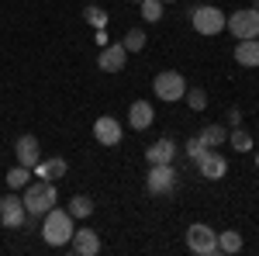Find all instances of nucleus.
Listing matches in <instances>:
<instances>
[{"label": "nucleus", "mask_w": 259, "mask_h": 256, "mask_svg": "<svg viewBox=\"0 0 259 256\" xmlns=\"http://www.w3.org/2000/svg\"><path fill=\"white\" fill-rule=\"evenodd\" d=\"M183 100L190 104V111H204V107H207V94H204L200 87H194V90H187V94H183Z\"/></svg>", "instance_id": "obj_25"}, {"label": "nucleus", "mask_w": 259, "mask_h": 256, "mask_svg": "<svg viewBox=\"0 0 259 256\" xmlns=\"http://www.w3.org/2000/svg\"><path fill=\"white\" fill-rule=\"evenodd\" d=\"M152 94L159 100H166V104H173V100H180L187 94V80L180 77L177 69H162V73H156V80H152Z\"/></svg>", "instance_id": "obj_5"}, {"label": "nucleus", "mask_w": 259, "mask_h": 256, "mask_svg": "<svg viewBox=\"0 0 259 256\" xmlns=\"http://www.w3.org/2000/svg\"><path fill=\"white\" fill-rule=\"evenodd\" d=\"M28 222V211H24V201L18 194L0 197V225L4 229H21Z\"/></svg>", "instance_id": "obj_8"}, {"label": "nucleus", "mask_w": 259, "mask_h": 256, "mask_svg": "<svg viewBox=\"0 0 259 256\" xmlns=\"http://www.w3.org/2000/svg\"><path fill=\"white\" fill-rule=\"evenodd\" d=\"M121 135H124V132H121V121L114 118V115H100V118L94 121V138H97L100 145L114 149L121 142Z\"/></svg>", "instance_id": "obj_10"}, {"label": "nucleus", "mask_w": 259, "mask_h": 256, "mask_svg": "<svg viewBox=\"0 0 259 256\" xmlns=\"http://www.w3.org/2000/svg\"><path fill=\"white\" fill-rule=\"evenodd\" d=\"M194 163H197V170H200V177H204V180H221L225 173H228V159L221 156L218 149H204Z\"/></svg>", "instance_id": "obj_9"}, {"label": "nucleus", "mask_w": 259, "mask_h": 256, "mask_svg": "<svg viewBox=\"0 0 259 256\" xmlns=\"http://www.w3.org/2000/svg\"><path fill=\"white\" fill-rule=\"evenodd\" d=\"M66 170H69V163L62 156H52V159H38V166L31 170L38 180H52V184H59L62 177H66Z\"/></svg>", "instance_id": "obj_14"}, {"label": "nucleus", "mask_w": 259, "mask_h": 256, "mask_svg": "<svg viewBox=\"0 0 259 256\" xmlns=\"http://www.w3.org/2000/svg\"><path fill=\"white\" fill-rule=\"evenodd\" d=\"M87 18H90V24H97V28L104 24V21H107V18H104V11H100V7H94V11H90Z\"/></svg>", "instance_id": "obj_27"}, {"label": "nucleus", "mask_w": 259, "mask_h": 256, "mask_svg": "<svg viewBox=\"0 0 259 256\" xmlns=\"http://www.w3.org/2000/svg\"><path fill=\"white\" fill-rule=\"evenodd\" d=\"M14 156H18L21 166L35 170V166H38V159H41V145H38V138H35V135H21L18 142H14Z\"/></svg>", "instance_id": "obj_11"}, {"label": "nucleus", "mask_w": 259, "mask_h": 256, "mask_svg": "<svg viewBox=\"0 0 259 256\" xmlns=\"http://www.w3.org/2000/svg\"><path fill=\"white\" fill-rule=\"evenodd\" d=\"M190 24H194V31H197V35L211 39V35H221V28H225V14H221V7L200 4V7L190 11Z\"/></svg>", "instance_id": "obj_3"}, {"label": "nucleus", "mask_w": 259, "mask_h": 256, "mask_svg": "<svg viewBox=\"0 0 259 256\" xmlns=\"http://www.w3.org/2000/svg\"><path fill=\"white\" fill-rule=\"evenodd\" d=\"M28 177H31V170H28V166H14V170H11V173H7V187H11V191H24V187H28Z\"/></svg>", "instance_id": "obj_20"}, {"label": "nucleus", "mask_w": 259, "mask_h": 256, "mask_svg": "<svg viewBox=\"0 0 259 256\" xmlns=\"http://www.w3.org/2000/svg\"><path fill=\"white\" fill-rule=\"evenodd\" d=\"M239 249H242V236L235 229H228V232L218 236V253H239Z\"/></svg>", "instance_id": "obj_21"}, {"label": "nucleus", "mask_w": 259, "mask_h": 256, "mask_svg": "<svg viewBox=\"0 0 259 256\" xmlns=\"http://www.w3.org/2000/svg\"><path fill=\"white\" fill-rule=\"evenodd\" d=\"M69 249L80 253V256H97L100 253V236L94 229H76L73 239H69Z\"/></svg>", "instance_id": "obj_13"}, {"label": "nucleus", "mask_w": 259, "mask_h": 256, "mask_svg": "<svg viewBox=\"0 0 259 256\" xmlns=\"http://www.w3.org/2000/svg\"><path fill=\"white\" fill-rule=\"evenodd\" d=\"M24 211L28 218H41L45 211H52L56 204H59V187L52 184V180H31L28 187H24Z\"/></svg>", "instance_id": "obj_1"}, {"label": "nucleus", "mask_w": 259, "mask_h": 256, "mask_svg": "<svg viewBox=\"0 0 259 256\" xmlns=\"http://www.w3.org/2000/svg\"><path fill=\"white\" fill-rule=\"evenodd\" d=\"M200 153H204V145H200V138L194 135V138H190V142H187V156H190V159H197Z\"/></svg>", "instance_id": "obj_26"}, {"label": "nucleus", "mask_w": 259, "mask_h": 256, "mask_svg": "<svg viewBox=\"0 0 259 256\" xmlns=\"http://www.w3.org/2000/svg\"><path fill=\"white\" fill-rule=\"evenodd\" d=\"M225 28L235 35V39H259V11L245 7V11H235L225 18Z\"/></svg>", "instance_id": "obj_6"}, {"label": "nucleus", "mask_w": 259, "mask_h": 256, "mask_svg": "<svg viewBox=\"0 0 259 256\" xmlns=\"http://www.w3.org/2000/svg\"><path fill=\"white\" fill-rule=\"evenodd\" d=\"M145 159H149V166H156V163H173L177 159V142L173 138H156L149 149H145Z\"/></svg>", "instance_id": "obj_16"}, {"label": "nucleus", "mask_w": 259, "mask_h": 256, "mask_svg": "<svg viewBox=\"0 0 259 256\" xmlns=\"http://www.w3.org/2000/svg\"><path fill=\"white\" fill-rule=\"evenodd\" d=\"M145 39H149L145 31H139V28H132V31L124 35V42H121V45H124L128 52H142V49H145Z\"/></svg>", "instance_id": "obj_24"}, {"label": "nucleus", "mask_w": 259, "mask_h": 256, "mask_svg": "<svg viewBox=\"0 0 259 256\" xmlns=\"http://www.w3.org/2000/svg\"><path fill=\"white\" fill-rule=\"evenodd\" d=\"M162 4H173V0H162Z\"/></svg>", "instance_id": "obj_29"}, {"label": "nucleus", "mask_w": 259, "mask_h": 256, "mask_svg": "<svg viewBox=\"0 0 259 256\" xmlns=\"http://www.w3.org/2000/svg\"><path fill=\"white\" fill-rule=\"evenodd\" d=\"M177 187V170H173V163H156L152 170H149V177H145V191L149 194H169Z\"/></svg>", "instance_id": "obj_7"}, {"label": "nucleus", "mask_w": 259, "mask_h": 256, "mask_svg": "<svg viewBox=\"0 0 259 256\" xmlns=\"http://www.w3.org/2000/svg\"><path fill=\"white\" fill-rule=\"evenodd\" d=\"M228 142H232L235 153H249V149H252V135H249L245 128H235V132L228 135Z\"/></svg>", "instance_id": "obj_22"}, {"label": "nucleus", "mask_w": 259, "mask_h": 256, "mask_svg": "<svg viewBox=\"0 0 259 256\" xmlns=\"http://www.w3.org/2000/svg\"><path fill=\"white\" fill-rule=\"evenodd\" d=\"M235 62L245 69H256L259 66V39H239L235 45Z\"/></svg>", "instance_id": "obj_17"}, {"label": "nucleus", "mask_w": 259, "mask_h": 256, "mask_svg": "<svg viewBox=\"0 0 259 256\" xmlns=\"http://www.w3.org/2000/svg\"><path fill=\"white\" fill-rule=\"evenodd\" d=\"M197 138H200V145H204V149H218L228 135H225V128H221V125H204Z\"/></svg>", "instance_id": "obj_18"}, {"label": "nucleus", "mask_w": 259, "mask_h": 256, "mask_svg": "<svg viewBox=\"0 0 259 256\" xmlns=\"http://www.w3.org/2000/svg\"><path fill=\"white\" fill-rule=\"evenodd\" d=\"M187 249L197 256H214L218 253V232L211 225H204V222H194L187 229Z\"/></svg>", "instance_id": "obj_4"}, {"label": "nucleus", "mask_w": 259, "mask_h": 256, "mask_svg": "<svg viewBox=\"0 0 259 256\" xmlns=\"http://www.w3.org/2000/svg\"><path fill=\"white\" fill-rule=\"evenodd\" d=\"M256 166H259V153H256Z\"/></svg>", "instance_id": "obj_28"}, {"label": "nucleus", "mask_w": 259, "mask_h": 256, "mask_svg": "<svg viewBox=\"0 0 259 256\" xmlns=\"http://www.w3.org/2000/svg\"><path fill=\"white\" fill-rule=\"evenodd\" d=\"M73 222H76V218L69 215V211H62V208L45 211V215H41V239H45L49 246H56V249L69 246V239H73V232H76Z\"/></svg>", "instance_id": "obj_2"}, {"label": "nucleus", "mask_w": 259, "mask_h": 256, "mask_svg": "<svg viewBox=\"0 0 259 256\" xmlns=\"http://www.w3.org/2000/svg\"><path fill=\"white\" fill-rule=\"evenodd\" d=\"M66 211H69L73 218H90V215H94V201H90L87 194H76L73 201H69V208H66Z\"/></svg>", "instance_id": "obj_19"}, {"label": "nucleus", "mask_w": 259, "mask_h": 256, "mask_svg": "<svg viewBox=\"0 0 259 256\" xmlns=\"http://www.w3.org/2000/svg\"><path fill=\"white\" fill-rule=\"evenodd\" d=\"M139 7H142V18L152 24V21H159V18H162V7H166V4H162V0H142Z\"/></svg>", "instance_id": "obj_23"}, {"label": "nucleus", "mask_w": 259, "mask_h": 256, "mask_svg": "<svg viewBox=\"0 0 259 256\" xmlns=\"http://www.w3.org/2000/svg\"><path fill=\"white\" fill-rule=\"evenodd\" d=\"M124 62H128V49H124L121 42H118V45H104V49H100L97 66L104 69V73H121Z\"/></svg>", "instance_id": "obj_12"}, {"label": "nucleus", "mask_w": 259, "mask_h": 256, "mask_svg": "<svg viewBox=\"0 0 259 256\" xmlns=\"http://www.w3.org/2000/svg\"><path fill=\"white\" fill-rule=\"evenodd\" d=\"M152 121H156V111H152V104H149V100H135V104L128 107V125H132L135 132L152 128Z\"/></svg>", "instance_id": "obj_15"}, {"label": "nucleus", "mask_w": 259, "mask_h": 256, "mask_svg": "<svg viewBox=\"0 0 259 256\" xmlns=\"http://www.w3.org/2000/svg\"><path fill=\"white\" fill-rule=\"evenodd\" d=\"M132 4H142V0H132Z\"/></svg>", "instance_id": "obj_30"}]
</instances>
